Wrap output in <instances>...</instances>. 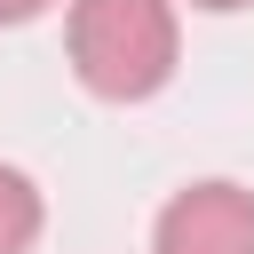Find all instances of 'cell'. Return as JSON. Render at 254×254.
<instances>
[{"label": "cell", "mask_w": 254, "mask_h": 254, "mask_svg": "<svg viewBox=\"0 0 254 254\" xmlns=\"http://www.w3.org/2000/svg\"><path fill=\"white\" fill-rule=\"evenodd\" d=\"M56 0H0V24H32V16H48Z\"/></svg>", "instance_id": "4"}, {"label": "cell", "mask_w": 254, "mask_h": 254, "mask_svg": "<svg viewBox=\"0 0 254 254\" xmlns=\"http://www.w3.org/2000/svg\"><path fill=\"white\" fill-rule=\"evenodd\" d=\"M151 254H254V190L230 175L175 190L151 222Z\"/></svg>", "instance_id": "2"}, {"label": "cell", "mask_w": 254, "mask_h": 254, "mask_svg": "<svg viewBox=\"0 0 254 254\" xmlns=\"http://www.w3.org/2000/svg\"><path fill=\"white\" fill-rule=\"evenodd\" d=\"M64 56L95 103H151L183 64V16L175 0H71Z\"/></svg>", "instance_id": "1"}, {"label": "cell", "mask_w": 254, "mask_h": 254, "mask_svg": "<svg viewBox=\"0 0 254 254\" xmlns=\"http://www.w3.org/2000/svg\"><path fill=\"white\" fill-rule=\"evenodd\" d=\"M40 230H48V198H40V183H32L24 167L0 159V254H32Z\"/></svg>", "instance_id": "3"}, {"label": "cell", "mask_w": 254, "mask_h": 254, "mask_svg": "<svg viewBox=\"0 0 254 254\" xmlns=\"http://www.w3.org/2000/svg\"><path fill=\"white\" fill-rule=\"evenodd\" d=\"M183 8H206V16H230V8H254V0H183Z\"/></svg>", "instance_id": "5"}]
</instances>
